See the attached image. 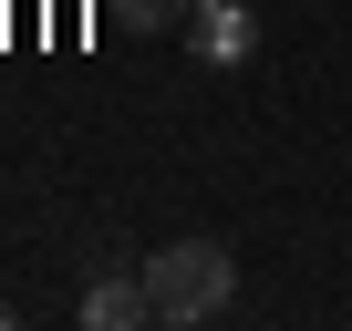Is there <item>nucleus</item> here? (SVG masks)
Segmentation results:
<instances>
[{
	"mask_svg": "<svg viewBox=\"0 0 352 331\" xmlns=\"http://www.w3.org/2000/svg\"><path fill=\"white\" fill-rule=\"evenodd\" d=\"M145 300H155L166 331H197V321H218V310L239 300V259H228L218 238H166V249L145 259Z\"/></svg>",
	"mask_w": 352,
	"mask_h": 331,
	"instance_id": "nucleus-1",
	"label": "nucleus"
},
{
	"mask_svg": "<svg viewBox=\"0 0 352 331\" xmlns=\"http://www.w3.org/2000/svg\"><path fill=\"white\" fill-rule=\"evenodd\" d=\"M104 11H114L124 32H187V11H197V0H104Z\"/></svg>",
	"mask_w": 352,
	"mask_h": 331,
	"instance_id": "nucleus-4",
	"label": "nucleus"
},
{
	"mask_svg": "<svg viewBox=\"0 0 352 331\" xmlns=\"http://www.w3.org/2000/svg\"><path fill=\"white\" fill-rule=\"evenodd\" d=\"M0 331H11V310H0Z\"/></svg>",
	"mask_w": 352,
	"mask_h": 331,
	"instance_id": "nucleus-5",
	"label": "nucleus"
},
{
	"mask_svg": "<svg viewBox=\"0 0 352 331\" xmlns=\"http://www.w3.org/2000/svg\"><path fill=\"white\" fill-rule=\"evenodd\" d=\"M73 321H83V331H135V321H155V300H145V269H135V279H94Z\"/></svg>",
	"mask_w": 352,
	"mask_h": 331,
	"instance_id": "nucleus-3",
	"label": "nucleus"
},
{
	"mask_svg": "<svg viewBox=\"0 0 352 331\" xmlns=\"http://www.w3.org/2000/svg\"><path fill=\"white\" fill-rule=\"evenodd\" d=\"M187 52L208 73H239L259 52V11H249V0H197V11H187Z\"/></svg>",
	"mask_w": 352,
	"mask_h": 331,
	"instance_id": "nucleus-2",
	"label": "nucleus"
}]
</instances>
